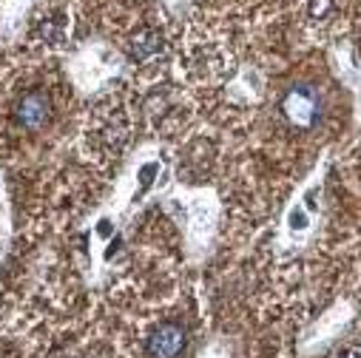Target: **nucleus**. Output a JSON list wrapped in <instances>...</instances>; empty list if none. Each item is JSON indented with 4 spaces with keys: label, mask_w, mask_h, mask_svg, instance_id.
<instances>
[{
    "label": "nucleus",
    "mask_w": 361,
    "mask_h": 358,
    "mask_svg": "<svg viewBox=\"0 0 361 358\" xmlns=\"http://www.w3.org/2000/svg\"><path fill=\"white\" fill-rule=\"evenodd\" d=\"M12 120L20 131H29V134L46 128L51 120V97L46 88H32V92L20 94L12 106Z\"/></svg>",
    "instance_id": "1"
},
{
    "label": "nucleus",
    "mask_w": 361,
    "mask_h": 358,
    "mask_svg": "<svg viewBox=\"0 0 361 358\" xmlns=\"http://www.w3.org/2000/svg\"><path fill=\"white\" fill-rule=\"evenodd\" d=\"M188 344L185 327L176 321H162L151 330V335L145 338V352L151 358H179Z\"/></svg>",
    "instance_id": "2"
},
{
    "label": "nucleus",
    "mask_w": 361,
    "mask_h": 358,
    "mask_svg": "<svg viewBox=\"0 0 361 358\" xmlns=\"http://www.w3.org/2000/svg\"><path fill=\"white\" fill-rule=\"evenodd\" d=\"M282 109H285V114H288V120H290L293 125L310 128L313 120H316V114H319L316 92H313V88H307V85L293 88V92L285 97V106H282Z\"/></svg>",
    "instance_id": "3"
},
{
    "label": "nucleus",
    "mask_w": 361,
    "mask_h": 358,
    "mask_svg": "<svg viewBox=\"0 0 361 358\" xmlns=\"http://www.w3.org/2000/svg\"><path fill=\"white\" fill-rule=\"evenodd\" d=\"M128 51H131V57L134 60H151V57H157L159 51H162V35L157 32V29H140L134 37H131V43H128Z\"/></svg>",
    "instance_id": "4"
},
{
    "label": "nucleus",
    "mask_w": 361,
    "mask_h": 358,
    "mask_svg": "<svg viewBox=\"0 0 361 358\" xmlns=\"http://www.w3.org/2000/svg\"><path fill=\"white\" fill-rule=\"evenodd\" d=\"M341 358H361V347H347L341 352Z\"/></svg>",
    "instance_id": "5"
}]
</instances>
